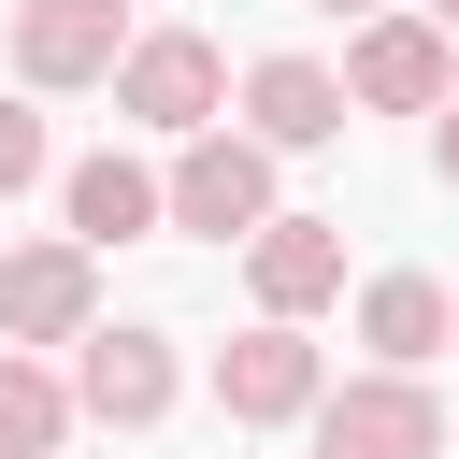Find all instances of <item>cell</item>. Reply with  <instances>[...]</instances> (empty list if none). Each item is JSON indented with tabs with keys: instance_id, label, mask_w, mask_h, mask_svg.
Masks as SVG:
<instances>
[{
	"instance_id": "1",
	"label": "cell",
	"mask_w": 459,
	"mask_h": 459,
	"mask_svg": "<svg viewBox=\"0 0 459 459\" xmlns=\"http://www.w3.org/2000/svg\"><path fill=\"white\" fill-rule=\"evenodd\" d=\"M172 230L258 244V230H273V143H258V129H201V143L172 158Z\"/></svg>"
},
{
	"instance_id": "2",
	"label": "cell",
	"mask_w": 459,
	"mask_h": 459,
	"mask_svg": "<svg viewBox=\"0 0 459 459\" xmlns=\"http://www.w3.org/2000/svg\"><path fill=\"white\" fill-rule=\"evenodd\" d=\"M316 459H445V402L416 373H359L316 402Z\"/></svg>"
},
{
	"instance_id": "3",
	"label": "cell",
	"mask_w": 459,
	"mask_h": 459,
	"mask_svg": "<svg viewBox=\"0 0 459 459\" xmlns=\"http://www.w3.org/2000/svg\"><path fill=\"white\" fill-rule=\"evenodd\" d=\"M215 100H230V72H215V43H201V29H143V43H129V72H115V115H143V129H172V143H201V129H215Z\"/></svg>"
},
{
	"instance_id": "4",
	"label": "cell",
	"mask_w": 459,
	"mask_h": 459,
	"mask_svg": "<svg viewBox=\"0 0 459 459\" xmlns=\"http://www.w3.org/2000/svg\"><path fill=\"white\" fill-rule=\"evenodd\" d=\"M129 43H143V29H129L115 0H14V72H29V86H115Z\"/></svg>"
},
{
	"instance_id": "5",
	"label": "cell",
	"mask_w": 459,
	"mask_h": 459,
	"mask_svg": "<svg viewBox=\"0 0 459 459\" xmlns=\"http://www.w3.org/2000/svg\"><path fill=\"white\" fill-rule=\"evenodd\" d=\"M330 387H316V344L287 330V316H258L244 344H215V416L230 430H273V416H316Z\"/></svg>"
},
{
	"instance_id": "6",
	"label": "cell",
	"mask_w": 459,
	"mask_h": 459,
	"mask_svg": "<svg viewBox=\"0 0 459 459\" xmlns=\"http://www.w3.org/2000/svg\"><path fill=\"white\" fill-rule=\"evenodd\" d=\"M86 316H100L86 244H14V258H0V330H14V344H86Z\"/></svg>"
},
{
	"instance_id": "7",
	"label": "cell",
	"mask_w": 459,
	"mask_h": 459,
	"mask_svg": "<svg viewBox=\"0 0 459 459\" xmlns=\"http://www.w3.org/2000/svg\"><path fill=\"white\" fill-rule=\"evenodd\" d=\"M344 100H373V115H445V29H430V14H373L359 57H344Z\"/></svg>"
},
{
	"instance_id": "8",
	"label": "cell",
	"mask_w": 459,
	"mask_h": 459,
	"mask_svg": "<svg viewBox=\"0 0 459 459\" xmlns=\"http://www.w3.org/2000/svg\"><path fill=\"white\" fill-rule=\"evenodd\" d=\"M72 402H86L100 430H158V416H172V344H158V330H86Z\"/></svg>"
},
{
	"instance_id": "9",
	"label": "cell",
	"mask_w": 459,
	"mask_h": 459,
	"mask_svg": "<svg viewBox=\"0 0 459 459\" xmlns=\"http://www.w3.org/2000/svg\"><path fill=\"white\" fill-rule=\"evenodd\" d=\"M244 273H258V316H287V330H301V316L344 287V230H330V215H273V230L244 244Z\"/></svg>"
},
{
	"instance_id": "10",
	"label": "cell",
	"mask_w": 459,
	"mask_h": 459,
	"mask_svg": "<svg viewBox=\"0 0 459 459\" xmlns=\"http://www.w3.org/2000/svg\"><path fill=\"white\" fill-rule=\"evenodd\" d=\"M244 115H258V143L301 158V143H330L359 100H344V72H316V57H258V72H244Z\"/></svg>"
},
{
	"instance_id": "11",
	"label": "cell",
	"mask_w": 459,
	"mask_h": 459,
	"mask_svg": "<svg viewBox=\"0 0 459 459\" xmlns=\"http://www.w3.org/2000/svg\"><path fill=\"white\" fill-rule=\"evenodd\" d=\"M172 215V172H143V158H72V244H129V230H158Z\"/></svg>"
},
{
	"instance_id": "12",
	"label": "cell",
	"mask_w": 459,
	"mask_h": 459,
	"mask_svg": "<svg viewBox=\"0 0 459 459\" xmlns=\"http://www.w3.org/2000/svg\"><path fill=\"white\" fill-rule=\"evenodd\" d=\"M445 330H459V301H445L430 273H373V287H359V344H373L387 373H416V359H445Z\"/></svg>"
},
{
	"instance_id": "13",
	"label": "cell",
	"mask_w": 459,
	"mask_h": 459,
	"mask_svg": "<svg viewBox=\"0 0 459 459\" xmlns=\"http://www.w3.org/2000/svg\"><path fill=\"white\" fill-rule=\"evenodd\" d=\"M72 416H86V402H72L43 359H14V344H0V459H57V445H72Z\"/></svg>"
},
{
	"instance_id": "14",
	"label": "cell",
	"mask_w": 459,
	"mask_h": 459,
	"mask_svg": "<svg viewBox=\"0 0 459 459\" xmlns=\"http://www.w3.org/2000/svg\"><path fill=\"white\" fill-rule=\"evenodd\" d=\"M14 186H43V115H29V100H0V201H14Z\"/></svg>"
},
{
	"instance_id": "15",
	"label": "cell",
	"mask_w": 459,
	"mask_h": 459,
	"mask_svg": "<svg viewBox=\"0 0 459 459\" xmlns=\"http://www.w3.org/2000/svg\"><path fill=\"white\" fill-rule=\"evenodd\" d=\"M430 158H445V186H459V100H445V129H430Z\"/></svg>"
},
{
	"instance_id": "16",
	"label": "cell",
	"mask_w": 459,
	"mask_h": 459,
	"mask_svg": "<svg viewBox=\"0 0 459 459\" xmlns=\"http://www.w3.org/2000/svg\"><path fill=\"white\" fill-rule=\"evenodd\" d=\"M316 14H373V0H316Z\"/></svg>"
},
{
	"instance_id": "17",
	"label": "cell",
	"mask_w": 459,
	"mask_h": 459,
	"mask_svg": "<svg viewBox=\"0 0 459 459\" xmlns=\"http://www.w3.org/2000/svg\"><path fill=\"white\" fill-rule=\"evenodd\" d=\"M430 29H459V0H430Z\"/></svg>"
}]
</instances>
